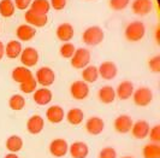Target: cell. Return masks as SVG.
Here are the masks:
<instances>
[{"label":"cell","mask_w":160,"mask_h":158,"mask_svg":"<svg viewBox=\"0 0 160 158\" xmlns=\"http://www.w3.org/2000/svg\"><path fill=\"white\" fill-rule=\"evenodd\" d=\"M40 55L38 50L34 47H25L22 50V53L19 55V61L25 68H32L39 63Z\"/></svg>","instance_id":"52a82bcc"},{"label":"cell","mask_w":160,"mask_h":158,"mask_svg":"<svg viewBox=\"0 0 160 158\" xmlns=\"http://www.w3.org/2000/svg\"><path fill=\"white\" fill-rule=\"evenodd\" d=\"M104 38L105 33L99 25L88 27L82 34V41L87 46H98L104 41Z\"/></svg>","instance_id":"6da1fadb"},{"label":"cell","mask_w":160,"mask_h":158,"mask_svg":"<svg viewBox=\"0 0 160 158\" xmlns=\"http://www.w3.org/2000/svg\"><path fill=\"white\" fill-rule=\"evenodd\" d=\"M75 51H76V47L71 42H64L59 48V53L64 59H70L75 53Z\"/></svg>","instance_id":"d6a6232c"},{"label":"cell","mask_w":160,"mask_h":158,"mask_svg":"<svg viewBox=\"0 0 160 158\" xmlns=\"http://www.w3.org/2000/svg\"><path fill=\"white\" fill-rule=\"evenodd\" d=\"M148 68L149 70L154 72V74H158L160 72V55H157L152 57L149 61H148Z\"/></svg>","instance_id":"e575fe53"},{"label":"cell","mask_w":160,"mask_h":158,"mask_svg":"<svg viewBox=\"0 0 160 158\" xmlns=\"http://www.w3.org/2000/svg\"><path fill=\"white\" fill-rule=\"evenodd\" d=\"M99 158H117V151L111 146L104 147L99 152Z\"/></svg>","instance_id":"d590c367"},{"label":"cell","mask_w":160,"mask_h":158,"mask_svg":"<svg viewBox=\"0 0 160 158\" xmlns=\"http://www.w3.org/2000/svg\"><path fill=\"white\" fill-rule=\"evenodd\" d=\"M22 42L18 40H11L8 41L5 46V55L10 59H16L19 58V55L22 53Z\"/></svg>","instance_id":"cb8c5ba5"},{"label":"cell","mask_w":160,"mask_h":158,"mask_svg":"<svg viewBox=\"0 0 160 158\" xmlns=\"http://www.w3.org/2000/svg\"><path fill=\"white\" fill-rule=\"evenodd\" d=\"M131 10L137 16H147L153 11L152 0H134L131 4Z\"/></svg>","instance_id":"5bb4252c"},{"label":"cell","mask_w":160,"mask_h":158,"mask_svg":"<svg viewBox=\"0 0 160 158\" xmlns=\"http://www.w3.org/2000/svg\"><path fill=\"white\" fill-rule=\"evenodd\" d=\"M132 100L136 106L146 108L153 102V92L151 91V88L146 86L137 88L132 93Z\"/></svg>","instance_id":"5b68a950"},{"label":"cell","mask_w":160,"mask_h":158,"mask_svg":"<svg viewBox=\"0 0 160 158\" xmlns=\"http://www.w3.org/2000/svg\"><path fill=\"white\" fill-rule=\"evenodd\" d=\"M32 99L35 104L40 105V106H46L52 102L53 99V93L52 91L47 87L36 88V91L32 93Z\"/></svg>","instance_id":"4fadbf2b"},{"label":"cell","mask_w":160,"mask_h":158,"mask_svg":"<svg viewBox=\"0 0 160 158\" xmlns=\"http://www.w3.org/2000/svg\"><path fill=\"white\" fill-rule=\"evenodd\" d=\"M70 94L75 100H84L89 95V86L84 81H75L70 86Z\"/></svg>","instance_id":"ba28073f"},{"label":"cell","mask_w":160,"mask_h":158,"mask_svg":"<svg viewBox=\"0 0 160 158\" xmlns=\"http://www.w3.org/2000/svg\"><path fill=\"white\" fill-rule=\"evenodd\" d=\"M149 130H151V126L147 121L144 119H138L136 122L132 123L131 127V135L137 139V140H143L146 138H148L149 134Z\"/></svg>","instance_id":"30bf717a"},{"label":"cell","mask_w":160,"mask_h":158,"mask_svg":"<svg viewBox=\"0 0 160 158\" xmlns=\"http://www.w3.org/2000/svg\"><path fill=\"white\" fill-rule=\"evenodd\" d=\"M68 4V0H49V5L51 8H54L56 11H62L64 10L65 6Z\"/></svg>","instance_id":"74e56055"},{"label":"cell","mask_w":160,"mask_h":158,"mask_svg":"<svg viewBox=\"0 0 160 158\" xmlns=\"http://www.w3.org/2000/svg\"><path fill=\"white\" fill-rule=\"evenodd\" d=\"M49 153L54 158H63L69 152V144L63 138H57L49 142Z\"/></svg>","instance_id":"8992f818"},{"label":"cell","mask_w":160,"mask_h":158,"mask_svg":"<svg viewBox=\"0 0 160 158\" xmlns=\"http://www.w3.org/2000/svg\"><path fill=\"white\" fill-rule=\"evenodd\" d=\"M122 158H134V157H131V156H124V157H122Z\"/></svg>","instance_id":"7bdbcfd3"},{"label":"cell","mask_w":160,"mask_h":158,"mask_svg":"<svg viewBox=\"0 0 160 158\" xmlns=\"http://www.w3.org/2000/svg\"><path fill=\"white\" fill-rule=\"evenodd\" d=\"M86 130L90 135H100L105 129L104 119L99 116H92L86 122Z\"/></svg>","instance_id":"7c38bea8"},{"label":"cell","mask_w":160,"mask_h":158,"mask_svg":"<svg viewBox=\"0 0 160 158\" xmlns=\"http://www.w3.org/2000/svg\"><path fill=\"white\" fill-rule=\"evenodd\" d=\"M134 121L131 119L130 116L128 115H119L113 122V127L116 129V132H118L120 134H127L131 130Z\"/></svg>","instance_id":"2e32d148"},{"label":"cell","mask_w":160,"mask_h":158,"mask_svg":"<svg viewBox=\"0 0 160 158\" xmlns=\"http://www.w3.org/2000/svg\"><path fill=\"white\" fill-rule=\"evenodd\" d=\"M32 0H13V4L16 6V10H22L25 11L30 8V4H32Z\"/></svg>","instance_id":"f35d334b"},{"label":"cell","mask_w":160,"mask_h":158,"mask_svg":"<svg viewBox=\"0 0 160 158\" xmlns=\"http://www.w3.org/2000/svg\"><path fill=\"white\" fill-rule=\"evenodd\" d=\"M90 58H92V55H90V51L88 48H76L73 55L70 58V63L73 69L80 70V69H84L87 65H89Z\"/></svg>","instance_id":"3957f363"},{"label":"cell","mask_w":160,"mask_h":158,"mask_svg":"<svg viewBox=\"0 0 160 158\" xmlns=\"http://www.w3.org/2000/svg\"><path fill=\"white\" fill-rule=\"evenodd\" d=\"M16 6L13 0H0V16L4 18H10L15 15Z\"/></svg>","instance_id":"f1b7e54d"},{"label":"cell","mask_w":160,"mask_h":158,"mask_svg":"<svg viewBox=\"0 0 160 158\" xmlns=\"http://www.w3.org/2000/svg\"><path fill=\"white\" fill-rule=\"evenodd\" d=\"M130 0H110L108 5L114 11H123L129 6Z\"/></svg>","instance_id":"836d02e7"},{"label":"cell","mask_w":160,"mask_h":158,"mask_svg":"<svg viewBox=\"0 0 160 158\" xmlns=\"http://www.w3.org/2000/svg\"><path fill=\"white\" fill-rule=\"evenodd\" d=\"M8 106L13 111H21L25 106V98L22 94H13L8 99Z\"/></svg>","instance_id":"4dcf8cb0"},{"label":"cell","mask_w":160,"mask_h":158,"mask_svg":"<svg viewBox=\"0 0 160 158\" xmlns=\"http://www.w3.org/2000/svg\"><path fill=\"white\" fill-rule=\"evenodd\" d=\"M35 80L41 87H51L56 81V72L49 66L39 68L35 74Z\"/></svg>","instance_id":"277c9868"},{"label":"cell","mask_w":160,"mask_h":158,"mask_svg":"<svg viewBox=\"0 0 160 158\" xmlns=\"http://www.w3.org/2000/svg\"><path fill=\"white\" fill-rule=\"evenodd\" d=\"M24 19H25V23L32 25L34 28H42V27H45L48 23L47 15L35 13V12H32V10H29V8L24 13Z\"/></svg>","instance_id":"8fae6325"},{"label":"cell","mask_w":160,"mask_h":158,"mask_svg":"<svg viewBox=\"0 0 160 158\" xmlns=\"http://www.w3.org/2000/svg\"><path fill=\"white\" fill-rule=\"evenodd\" d=\"M45 128V119L40 115H32L27 121V130L32 135H38Z\"/></svg>","instance_id":"9a60e30c"},{"label":"cell","mask_w":160,"mask_h":158,"mask_svg":"<svg viewBox=\"0 0 160 158\" xmlns=\"http://www.w3.org/2000/svg\"><path fill=\"white\" fill-rule=\"evenodd\" d=\"M4 158H19L18 157V155L17 153H12V152H8V155L5 156Z\"/></svg>","instance_id":"60d3db41"},{"label":"cell","mask_w":160,"mask_h":158,"mask_svg":"<svg viewBox=\"0 0 160 158\" xmlns=\"http://www.w3.org/2000/svg\"><path fill=\"white\" fill-rule=\"evenodd\" d=\"M82 81H84L86 83H94L99 79V71L98 66L95 65H87L84 69H82Z\"/></svg>","instance_id":"484cf974"},{"label":"cell","mask_w":160,"mask_h":158,"mask_svg":"<svg viewBox=\"0 0 160 158\" xmlns=\"http://www.w3.org/2000/svg\"><path fill=\"white\" fill-rule=\"evenodd\" d=\"M155 40L159 44V29H157V32H155Z\"/></svg>","instance_id":"b9f144b4"},{"label":"cell","mask_w":160,"mask_h":158,"mask_svg":"<svg viewBox=\"0 0 160 158\" xmlns=\"http://www.w3.org/2000/svg\"><path fill=\"white\" fill-rule=\"evenodd\" d=\"M65 118L71 126H80L84 118V112L78 108H73L65 113Z\"/></svg>","instance_id":"d4e9b609"},{"label":"cell","mask_w":160,"mask_h":158,"mask_svg":"<svg viewBox=\"0 0 160 158\" xmlns=\"http://www.w3.org/2000/svg\"><path fill=\"white\" fill-rule=\"evenodd\" d=\"M35 35L36 29L27 23L18 25V28L16 29V36L18 41H30Z\"/></svg>","instance_id":"44dd1931"},{"label":"cell","mask_w":160,"mask_h":158,"mask_svg":"<svg viewBox=\"0 0 160 158\" xmlns=\"http://www.w3.org/2000/svg\"><path fill=\"white\" fill-rule=\"evenodd\" d=\"M57 38L63 41V42H70L73 39V35H75V29H73V25L70 23H62L57 27L56 30Z\"/></svg>","instance_id":"ffe728a7"},{"label":"cell","mask_w":160,"mask_h":158,"mask_svg":"<svg viewBox=\"0 0 160 158\" xmlns=\"http://www.w3.org/2000/svg\"><path fill=\"white\" fill-rule=\"evenodd\" d=\"M29 10H32V12L39 13V15H48L51 10L49 0H32Z\"/></svg>","instance_id":"83f0119b"},{"label":"cell","mask_w":160,"mask_h":158,"mask_svg":"<svg viewBox=\"0 0 160 158\" xmlns=\"http://www.w3.org/2000/svg\"><path fill=\"white\" fill-rule=\"evenodd\" d=\"M64 117V109L60 105H52L46 110V118H47L48 122H51L53 124H58V123L63 122Z\"/></svg>","instance_id":"d6986e66"},{"label":"cell","mask_w":160,"mask_h":158,"mask_svg":"<svg viewBox=\"0 0 160 158\" xmlns=\"http://www.w3.org/2000/svg\"><path fill=\"white\" fill-rule=\"evenodd\" d=\"M72 158H87L89 155V147L86 142L75 141L69 145V152Z\"/></svg>","instance_id":"ac0fdd59"},{"label":"cell","mask_w":160,"mask_h":158,"mask_svg":"<svg viewBox=\"0 0 160 158\" xmlns=\"http://www.w3.org/2000/svg\"><path fill=\"white\" fill-rule=\"evenodd\" d=\"M143 158H160V146L158 144L149 142L142 149Z\"/></svg>","instance_id":"f546056e"},{"label":"cell","mask_w":160,"mask_h":158,"mask_svg":"<svg viewBox=\"0 0 160 158\" xmlns=\"http://www.w3.org/2000/svg\"><path fill=\"white\" fill-rule=\"evenodd\" d=\"M116 91V97L120 100H128L132 97V93L135 91L134 83L131 81H122L117 86Z\"/></svg>","instance_id":"e0dca14e"},{"label":"cell","mask_w":160,"mask_h":158,"mask_svg":"<svg viewBox=\"0 0 160 158\" xmlns=\"http://www.w3.org/2000/svg\"><path fill=\"white\" fill-rule=\"evenodd\" d=\"M5 146H6L8 152L17 153L23 149V139L19 135H10L6 139Z\"/></svg>","instance_id":"4316f807"},{"label":"cell","mask_w":160,"mask_h":158,"mask_svg":"<svg viewBox=\"0 0 160 158\" xmlns=\"http://www.w3.org/2000/svg\"><path fill=\"white\" fill-rule=\"evenodd\" d=\"M116 98V91L112 86H102L98 91V99L102 104H112Z\"/></svg>","instance_id":"603a6c76"},{"label":"cell","mask_w":160,"mask_h":158,"mask_svg":"<svg viewBox=\"0 0 160 158\" xmlns=\"http://www.w3.org/2000/svg\"><path fill=\"white\" fill-rule=\"evenodd\" d=\"M125 39L130 42H138L144 38L146 35V25L141 21H134L125 27L124 30Z\"/></svg>","instance_id":"7a4b0ae2"},{"label":"cell","mask_w":160,"mask_h":158,"mask_svg":"<svg viewBox=\"0 0 160 158\" xmlns=\"http://www.w3.org/2000/svg\"><path fill=\"white\" fill-rule=\"evenodd\" d=\"M148 138H149L151 141L154 142V144H158V142L160 141V126L159 124H155L154 127L151 128Z\"/></svg>","instance_id":"8d00e7d4"},{"label":"cell","mask_w":160,"mask_h":158,"mask_svg":"<svg viewBox=\"0 0 160 158\" xmlns=\"http://www.w3.org/2000/svg\"><path fill=\"white\" fill-rule=\"evenodd\" d=\"M4 55H5V45L2 41H0V61L4 58Z\"/></svg>","instance_id":"ab89813d"},{"label":"cell","mask_w":160,"mask_h":158,"mask_svg":"<svg viewBox=\"0 0 160 158\" xmlns=\"http://www.w3.org/2000/svg\"><path fill=\"white\" fill-rule=\"evenodd\" d=\"M32 70L29 69V68H25V66H23V65H21V66H16L13 70H12V72H11V77H12V80L15 81V82H17V83H23V82H25L27 80L32 79Z\"/></svg>","instance_id":"7402d4cb"},{"label":"cell","mask_w":160,"mask_h":158,"mask_svg":"<svg viewBox=\"0 0 160 158\" xmlns=\"http://www.w3.org/2000/svg\"><path fill=\"white\" fill-rule=\"evenodd\" d=\"M36 88H38V82H36V80H35L34 76H32V79L27 80L25 82L19 85V89L24 94H32L36 91Z\"/></svg>","instance_id":"1f68e13d"},{"label":"cell","mask_w":160,"mask_h":158,"mask_svg":"<svg viewBox=\"0 0 160 158\" xmlns=\"http://www.w3.org/2000/svg\"><path fill=\"white\" fill-rule=\"evenodd\" d=\"M98 71H99V77L106 80V81H111V80L116 79V76L118 74V68H117L116 63H113L111 61H106L98 66Z\"/></svg>","instance_id":"9c48e42d"}]
</instances>
